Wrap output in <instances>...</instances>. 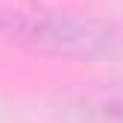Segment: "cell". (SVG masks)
<instances>
[{"mask_svg":"<svg viewBox=\"0 0 123 123\" xmlns=\"http://www.w3.org/2000/svg\"><path fill=\"white\" fill-rule=\"evenodd\" d=\"M0 35L35 53L65 59H103L123 50V32L114 24L44 6H3Z\"/></svg>","mask_w":123,"mask_h":123,"instance_id":"6da1fadb","label":"cell"},{"mask_svg":"<svg viewBox=\"0 0 123 123\" xmlns=\"http://www.w3.org/2000/svg\"><path fill=\"white\" fill-rule=\"evenodd\" d=\"M91 111L105 123H123V88L97 94L91 100Z\"/></svg>","mask_w":123,"mask_h":123,"instance_id":"7a4b0ae2","label":"cell"}]
</instances>
